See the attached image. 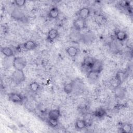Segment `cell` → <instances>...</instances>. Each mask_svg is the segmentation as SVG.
Listing matches in <instances>:
<instances>
[{
    "label": "cell",
    "instance_id": "cb8c5ba5",
    "mask_svg": "<svg viewBox=\"0 0 133 133\" xmlns=\"http://www.w3.org/2000/svg\"><path fill=\"white\" fill-rule=\"evenodd\" d=\"M48 123L49 125H50L51 127H55L58 125V119L48 118Z\"/></svg>",
    "mask_w": 133,
    "mask_h": 133
},
{
    "label": "cell",
    "instance_id": "d6986e66",
    "mask_svg": "<svg viewBox=\"0 0 133 133\" xmlns=\"http://www.w3.org/2000/svg\"><path fill=\"white\" fill-rule=\"evenodd\" d=\"M87 125V124L86 121L83 119H78L75 123V127L77 129H82L85 128Z\"/></svg>",
    "mask_w": 133,
    "mask_h": 133
},
{
    "label": "cell",
    "instance_id": "30bf717a",
    "mask_svg": "<svg viewBox=\"0 0 133 133\" xmlns=\"http://www.w3.org/2000/svg\"><path fill=\"white\" fill-rule=\"evenodd\" d=\"M49 118H52L58 119L59 117L60 116V112L58 109H54L50 110L48 114Z\"/></svg>",
    "mask_w": 133,
    "mask_h": 133
},
{
    "label": "cell",
    "instance_id": "9a60e30c",
    "mask_svg": "<svg viewBox=\"0 0 133 133\" xmlns=\"http://www.w3.org/2000/svg\"><path fill=\"white\" fill-rule=\"evenodd\" d=\"M122 81L119 78V77L116 75L114 78H113L111 81H110V84L111 86L114 87V88L119 86L121 84V83Z\"/></svg>",
    "mask_w": 133,
    "mask_h": 133
},
{
    "label": "cell",
    "instance_id": "ac0fdd59",
    "mask_svg": "<svg viewBox=\"0 0 133 133\" xmlns=\"http://www.w3.org/2000/svg\"><path fill=\"white\" fill-rule=\"evenodd\" d=\"M106 113H107V112L104 109H103L102 108H99V109L96 110L94 112V115L96 117L102 118L106 115Z\"/></svg>",
    "mask_w": 133,
    "mask_h": 133
},
{
    "label": "cell",
    "instance_id": "8fae6325",
    "mask_svg": "<svg viewBox=\"0 0 133 133\" xmlns=\"http://www.w3.org/2000/svg\"><path fill=\"white\" fill-rule=\"evenodd\" d=\"M116 38L119 41H124L127 38V33L123 31H118L115 33Z\"/></svg>",
    "mask_w": 133,
    "mask_h": 133
},
{
    "label": "cell",
    "instance_id": "8992f818",
    "mask_svg": "<svg viewBox=\"0 0 133 133\" xmlns=\"http://www.w3.org/2000/svg\"><path fill=\"white\" fill-rule=\"evenodd\" d=\"M90 11L89 8L84 7L79 9L77 14L78 16V18L83 19L84 20H86L90 15Z\"/></svg>",
    "mask_w": 133,
    "mask_h": 133
},
{
    "label": "cell",
    "instance_id": "e0dca14e",
    "mask_svg": "<svg viewBox=\"0 0 133 133\" xmlns=\"http://www.w3.org/2000/svg\"><path fill=\"white\" fill-rule=\"evenodd\" d=\"M132 129V127L131 124L125 123V124H123L121 127V131L122 132L129 133L131 131Z\"/></svg>",
    "mask_w": 133,
    "mask_h": 133
},
{
    "label": "cell",
    "instance_id": "7a4b0ae2",
    "mask_svg": "<svg viewBox=\"0 0 133 133\" xmlns=\"http://www.w3.org/2000/svg\"><path fill=\"white\" fill-rule=\"evenodd\" d=\"M74 28L78 31H81L87 28L86 20H84L80 18L75 19L73 22Z\"/></svg>",
    "mask_w": 133,
    "mask_h": 133
},
{
    "label": "cell",
    "instance_id": "484cf974",
    "mask_svg": "<svg viewBox=\"0 0 133 133\" xmlns=\"http://www.w3.org/2000/svg\"><path fill=\"white\" fill-rule=\"evenodd\" d=\"M15 4L18 7H22L25 4L26 1L25 0H16L15 1Z\"/></svg>",
    "mask_w": 133,
    "mask_h": 133
},
{
    "label": "cell",
    "instance_id": "d4e9b609",
    "mask_svg": "<svg viewBox=\"0 0 133 133\" xmlns=\"http://www.w3.org/2000/svg\"><path fill=\"white\" fill-rule=\"evenodd\" d=\"M99 73H95L92 71H90L88 73V77L90 79H96L97 78Z\"/></svg>",
    "mask_w": 133,
    "mask_h": 133
},
{
    "label": "cell",
    "instance_id": "3957f363",
    "mask_svg": "<svg viewBox=\"0 0 133 133\" xmlns=\"http://www.w3.org/2000/svg\"><path fill=\"white\" fill-rule=\"evenodd\" d=\"M24 79L23 71L16 70L12 74V79L16 83H20Z\"/></svg>",
    "mask_w": 133,
    "mask_h": 133
},
{
    "label": "cell",
    "instance_id": "9c48e42d",
    "mask_svg": "<svg viewBox=\"0 0 133 133\" xmlns=\"http://www.w3.org/2000/svg\"><path fill=\"white\" fill-rule=\"evenodd\" d=\"M36 43L33 41L29 40L24 43L23 45V48L27 50H31L35 49L37 47Z\"/></svg>",
    "mask_w": 133,
    "mask_h": 133
},
{
    "label": "cell",
    "instance_id": "603a6c76",
    "mask_svg": "<svg viewBox=\"0 0 133 133\" xmlns=\"http://www.w3.org/2000/svg\"><path fill=\"white\" fill-rule=\"evenodd\" d=\"M64 91L65 93L69 94H70L73 89V85L72 83H69L64 85L63 87Z\"/></svg>",
    "mask_w": 133,
    "mask_h": 133
},
{
    "label": "cell",
    "instance_id": "5bb4252c",
    "mask_svg": "<svg viewBox=\"0 0 133 133\" xmlns=\"http://www.w3.org/2000/svg\"><path fill=\"white\" fill-rule=\"evenodd\" d=\"M1 52L4 55L7 57H10L14 55L13 50L11 49V48L8 47H5L2 48Z\"/></svg>",
    "mask_w": 133,
    "mask_h": 133
},
{
    "label": "cell",
    "instance_id": "ffe728a7",
    "mask_svg": "<svg viewBox=\"0 0 133 133\" xmlns=\"http://www.w3.org/2000/svg\"><path fill=\"white\" fill-rule=\"evenodd\" d=\"M95 22L99 25H102L106 22L105 18L102 15H98L95 16Z\"/></svg>",
    "mask_w": 133,
    "mask_h": 133
},
{
    "label": "cell",
    "instance_id": "7402d4cb",
    "mask_svg": "<svg viewBox=\"0 0 133 133\" xmlns=\"http://www.w3.org/2000/svg\"><path fill=\"white\" fill-rule=\"evenodd\" d=\"M30 89L33 92H36L39 89V85L36 82H32L29 85Z\"/></svg>",
    "mask_w": 133,
    "mask_h": 133
},
{
    "label": "cell",
    "instance_id": "ba28073f",
    "mask_svg": "<svg viewBox=\"0 0 133 133\" xmlns=\"http://www.w3.org/2000/svg\"><path fill=\"white\" fill-rule=\"evenodd\" d=\"M59 32L57 29H51L48 33L47 36V41L49 42H53L58 36Z\"/></svg>",
    "mask_w": 133,
    "mask_h": 133
},
{
    "label": "cell",
    "instance_id": "5b68a950",
    "mask_svg": "<svg viewBox=\"0 0 133 133\" xmlns=\"http://www.w3.org/2000/svg\"><path fill=\"white\" fill-rule=\"evenodd\" d=\"M95 60L91 57H86L83 60L82 66L84 68H86V69H88L89 71H90V68L92 65Z\"/></svg>",
    "mask_w": 133,
    "mask_h": 133
},
{
    "label": "cell",
    "instance_id": "6da1fadb",
    "mask_svg": "<svg viewBox=\"0 0 133 133\" xmlns=\"http://www.w3.org/2000/svg\"><path fill=\"white\" fill-rule=\"evenodd\" d=\"M12 64L16 70L23 71L26 65V60L23 57H15L13 60Z\"/></svg>",
    "mask_w": 133,
    "mask_h": 133
},
{
    "label": "cell",
    "instance_id": "277c9868",
    "mask_svg": "<svg viewBox=\"0 0 133 133\" xmlns=\"http://www.w3.org/2000/svg\"><path fill=\"white\" fill-rule=\"evenodd\" d=\"M102 69H103L102 63L99 60H95L92 65L90 68V71L99 74L101 72V71L102 70Z\"/></svg>",
    "mask_w": 133,
    "mask_h": 133
},
{
    "label": "cell",
    "instance_id": "2e32d148",
    "mask_svg": "<svg viewBox=\"0 0 133 133\" xmlns=\"http://www.w3.org/2000/svg\"><path fill=\"white\" fill-rule=\"evenodd\" d=\"M125 89L123 88L120 87V86L115 88V94L116 97L119 98H122L125 96Z\"/></svg>",
    "mask_w": 133,
    "mask_h": 133
},
{
    "label": "cell",
    "instance_id": "44dd1931",
    "mask_svg": "<svg viewBox=\"0 0 133 133\" xmlns=\"http://www.w3.org/2000/svg\"><path fill=\"white\" fill-rule=\"evenodd\" d=\"M83 39L86 43L91 42L94 39L93 34L91 32H87L83 36Z\"/></svg>",
    "mask_w": 133,
    "mask_h": 133
},
{
    "label": "cell",
    "instance_id": "4fadbf2b",
    "mask_svg": "<svg viewBox=\"0 0 133 133\" xmlns=\"http://www.w3.org/2000/svg\"><path fill=\"white\" fill-rule=\"evenodd\" d=\"M59 15V9L57 7H52L49 11L48 16L50 18L52 19H56L58 17Z\"/></svg>",
    "mask_w": 133,
    "mask_h": 133
},
{
    "label": "cell",
    "instance_id": "7c38bea8",
    "mask_svg": "<svg viewBox=\"0 0 133 133\" xmlns=\"http://www.w3.org/2000/svg\"><path fill=\"white\" fill-rule=\"evenodd\" d=\"M66 51L69 56L72 57H75L78 54V49L74 46H70L66 48Z\"/></svg>",
    "mask_w": 133,
    "mask_h": 133
},
{
    "label": "cell",
    "instance_id": "52a82bcc",
    "mask_svg": "<svg viewBox=\"0 0 133 133\" xmlns=\"http://www.w3.org/2000/svg\"><path fill=\"white\" fill-rule=\"evenodd\" d=\"M9 99L15 103H21L23 101V97L20 94L17 93H11L9 94Z\"/></svg>",
    "mask_w": 133,
    "mask_h": 133
}]
</instances>
